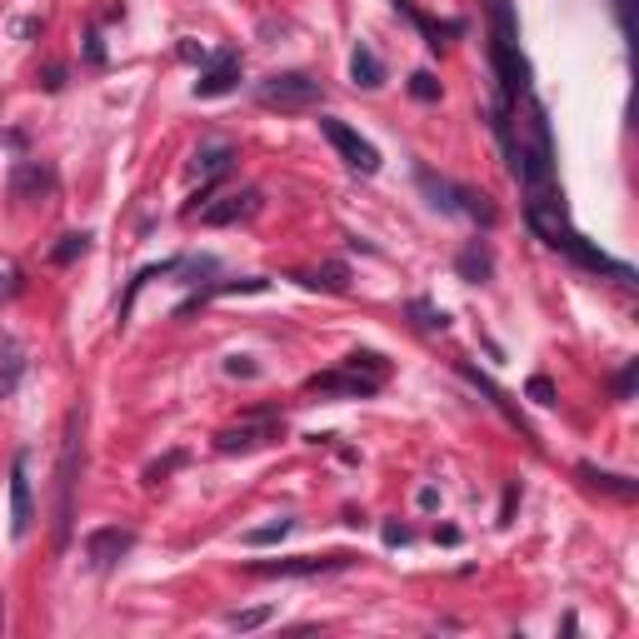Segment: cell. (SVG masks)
<instances>
[{"mask_svg": "<svg viewBox=\"0 0 639 639\" xmlns=\"http://www.w3.org/2000/svg\"><path fill=\"white\" fill-rule=\"evenodd\" d=\"M80 425H85V410H70V425H65V450H60V470H55V550H65V545H70V525H75Z\"/></svg>", "mask_w": 639, "mask_h": 639, "instance_id": "6da1fadb", "label": "cell"}, {"mask_svg": "<svg viewBox=\"0 0 639 639\" xmlns=\"http://www.w3.org/2000/svg\"><path fill=\"white\" fill-rule=\"evenodd\" d=\"M255 100H260L265 110L295 115V110H315V105L325 100V85H320L315 75H305V70H280V75H270V80L255 85Z\"/></svg>", "mask_w": 639, "mask_h": 639, "instance_id": "7a4b0ae2", "label": "cell"}, {"mask_svg": "<svg viewBox=\"0 0 639 639\" xmlns=\"http://www.w3.org/2000/svg\"><path fill=\"white\" fill-rule=\"evenodd\" d=\"M360 555L355 550H330V555H290V560H255L250 575H265V580H315V575H340V570H355Z\"/></svg>", "mask_w": 639, "mask_h": 639, "instance_id": "3957f363", "label": "cell"}, {"mask_svg": "<svg viewBox=\"0 0 639 639\" xmlns=\"http://www.w3.org/2000/svg\"><path fill=\"white\" fill-rule=\"evenodd\" d=\"M285 435V420L260 410V415H245L240 425H225L215 430V455H250V450H265Z\"/></svg>", "mask_w": 639, "mask_h": 639, "instance_id": "277c9868", "label": "cell"}, {"mask_svg": "<svg viewBox=\"0 0 639 639\" xmlns=\"http://www.w3.org/2000/svg\"><path fill=\"white\" fill-rule=\"evenodd\" d=\"M320 135L340 150V160H345L350 170H360V175H375V170H380V150H375L355 125H345V120H335V115H320Z\"/></svg>", "mask_w": 639, "mask_h": 639, "instance_id": "5b68a950", "label": "cell"}, {"mask_svg": "<svg viewBox=\"0 0 639 639\" xmlns=\"http://www.w3.org/2000/svg\"><path fill=\"white\" fill-rule=\"evenodd\" d=\"M305 390H310V395H335V400H375V395L385 390V380L340 365V370H320V375H310Z\"/></svg>", "mask_w": 639, "mask_h": 639, "instance_id": "8992f818", "label": "cell"}, {"mask_svg": "<svg viewBox=\"0 0 639 639\" xmlns=\"http://www.w3.org/2000/svg\"><path fill=\"white\" fill-rule=\"evenodd\" d=\"M260 205H265V195H260V190H230V195H220V200H205L190 220H200V225L220 230V225H240V220L260 215Z\"/></svg>", "mask_w": 639, "mask_h": 639, "instance_id": "52a82bcc", "label": "cell"}, {"mask_svg": "<svg viewBox=\"0 0 639 639\" xmlns=\"http://www.w3.org/2000/svg\"><path fill=\"white\" fill-rule=\"evenodd\" d=\"M130 550H135V530L105 525V530H90V535H85V560H90V570H115Z\"/></svg>", "mask_w": 639, "mask_h": 639, "instance_id": "ba28073f", "label": "cell"}, {"mask_svg": "<svg viewBox=\"0 0 639 639\" xmlns=\"http://www.w3.org/2000/svg\"><path fill=\"white\" fill-rule=\"evenodd\" d=\"M240 85V50H220L205 60L200 80H195V100H215V95H230Z\"/></svg>", "mask_w": 639, "mask_h": 639, "instance_id": "9c48e42d", "label": "cell"}, {"mask_svg": "<svg viewBox=\"0 0 639 639\" xmlns=\"http://www.w3.org/2000/svg\"><path fill=\"white\" fill-rule=\"evenodd\" d=\"M30 525H35V505H30V460L15 455V465H10V535L25 540Z\"/></svg>", "mask_w": 639, "mask_h": 639, "instance_id": "30bf717a", "label": "cell"}, {"mask_svg": "<svg viewBox=\"0 0 639 639\" xmlns=\"http://www.w3.org/2000/svg\"><path fill=\"white\" fill-rule=\"evenodd\" d=\"M50 190H55V170H50V165H40V160H15V170H10V195H15V200L35 205V200H45Z\"/></svg>", "mask_w": 639, "mask_h": 639, "instance_id": "8fae6325", "label": "cell"}, {"mask_svg": "<svg viewBox=\"0 0 639 639\" xmlns=\"http://www.w3.org/2000/svg\"><path fill=\"white\" fill-rule=\"evenodd\" d=\"M495 70H500V90H505V100H515V95L530 90V60L520 55V45L495 40Z\"/></svg>", "mask_w": 639, "mask_h": 639, "instance_id": "7c38bea8", "label": "cell"}, {"mask_svg": "<svg viewBox=\"0 0 639 639\" xmlns=\"http://www.w3.org/2000/svg\"><path fill=\"white\" fill-rule=\"evenodd\" d=\"M25 370H30V355H25L20 335L15 330H0V400H10L20 390Z\"/></svg>", "mask_w": 639, "mask_h": 639, "instance_id": "4fadbf2b", "label": "cell"}, {"mask_svg": "<svg viewBox=\"0 0 639 639\" xmlns=\"http://www.w3.org/2000/svg\"><path fill=\"white\" fill-rule=\"evenodd\" d=\"M455 275H460L465 285H485V280L495 275V245H490V240H465L460 255H455Z\"/></svg>", "mask_w": 639, "mask_h": 639, "instance_id": "5bb4252c", "label": "cell"}, {"mask_svg": "<svg viewBox=\"0 0 639 639\" xmlns=\"http://www.w3.org/2000/svg\"><path fill=\"white\" fill-rule=\"evenodd\" d=\"M460 375H465V380H470V385H475V390H480V395H485V400H490V405H495V410H500V415L515 425V430H520V435H535V430L525 425V415L515 410V400H510V395H505V390H500V385H495V380L480 370V365H470V360H465V365H460Z\"/></svg>", "mask_w": 639, "mask_h": 639, "instance_id": "9a60e30c", "label": "cell"}, {"mask_svg": "<svg viewBox=\"0 0 639 639\" xmlns=\"http://www.w3.org/2000/svg\"><path fill=\"white\" fill-rule=\"evenodd\" d=\"M235 160H240V150H235L230 140H205V145L195 150V160H190V175H200V180H220V175H230Z\"/></svg>", "mask_w": 639, "mask_h": 639, "instance_id": "2e32d148", "label": "cell"}, {"mask_svg": "<svg viewBox=\"0 0 639 639\" xmlns=\"http://www.w3.org/2000/svg\"><path fill=\"white\" fill-rule=\"evenodd\" d=\"M350 80H355L360 90H380V85H385V60H380L370 45H355V50H350Z\"/></svg>", "mask_w": 639, "mask_h": 639, "instance_id": "e0dca14e", "label": "cell"}, {"mask_svg": "<svg viewBox=\"0 0 639 639\" xmlns=\"http://www.w3.org/2000/svg\"><path fill=\"white\" fill-rule=\"evenodd\" d=\"M580 480L595 485V490H605V495H615V500H635L639 495V480H630V475H610V470H595V465H580Z\"/></svg>", "mask_w": 639, "mask_h": 639, "instance_id": "ac0fdd59", "label": "cell"}, {"mask_svg": "<svg viewBox=\"0 0 639 639\" xmlns=\"http://www.w3.org/2000/svg\"><path fill=\"white\" fill-rule=\"evenodd\" d=\"M455 210H465V215H470V220H480L485 230L500 220V210L490 205V195H485V190H475V185H455Z\"/></svg>", "mask_w": 639, "mask_h": 639, "instance_id": "d6986e66", "label": "cell"}, {"mask_svg": "<svg viewBox=\"0 0 639 639\" xmlns=\"http://www.w3.org/2000/svg\"><path fill=\"white\" fill-rule=\"evenodd\" d=\"M305 285H310V290H325V295H345V290H350V265H345V260H325L320 270L305 275Z\"/></svg>", "mask_w": 639, "mask_h": 639, "instance_id": "ffe728a7", "label": "cell"}, {"mask_svg": "<svg viewBox=\"0 0 639 639\" xmlns=\"http://www.w3.org/2000/svg\"><path fill=\"white\" fill-rule=\"evenodd\" d=\"M415 180H420V190L430 195V205H435V210L455 215V180H440V175H435V170H425V165L415 170Z\"/></svg>", "mask_w": 639, "mask_h": 639, "instance_id": "44dd1931", "label": "cell"}, {"mask_svg": "<svg viewBox=\"0 0 639 639\" xmlns=\"http://www.w3.org/2000/svg\"><path fill=\"white\" fill-rule=\"evenodd\" d=\"M90 240H95L90 230H70V235H60V245L50 250V260H55V265H70V260H80V255L90 250Z\"/></svg>", "mask_w": 639, "mask_h": 639, "instance_id": "7402d4cb", "label": "cell"}, {"mask_svg": "<svg viewBox=\"0 0 639 639\" xmlns=\"http://www.w3.org/2000/svg\"><path fill=\"white\" fill-rule=\"evenodd\" d=\"M290 530H295V520H285V515H280V520H270V525H260V530H245L240 540H245L250 550H260V545H280Z\"/></svg>", "mask_w": 639, "mask_h": 639, "instance_id": "603a6c76", "label": "cell"}, {"mask_svg": "<svg viewBox=\"0 0 639 639\" xmlns=\"http://www.w3.org/2000/svg\"><path fill=\"white\" fill-rule=\"evenodd\" d=\"M410 320L420 330H450V315L440 305H430V300H410Z\"/></svg>", "mask_w": 639, "mask_h": 639, "instance_id": "cb8c5ba5", "label": "cell"}, {"mask_svg": "<svg viewBox=\"0 0 639 639\" xmlns=\"http://www.w3.org/2000/svg\"><path fill=\"white\" fill-rule=\"evenodd\" d=\"M345 365H350V370H360V375L390 380V360H385V355H375V350H355V355H345Z\"/></svg>", "mask_w": 639, "mask_h": 639, "instance_id": "d4e9b609", "label": "cell"}, {"mask_svg": "<svg viewBox=\"0 0 639 639\" xmlns=\"http://www.w3.org/2000/svg\"><path fill=\"white\" fill-rule=\"evenodd\" d=\"M270 620H275V610H270V605H255V610H235V615H225V625H230V630H240V635H245V630H260V625H270Z\"/></svg>", "mask_w": 639, "mask_h": 639, "instance_id": "484cf974", "label": "cell"}, {"mask_svg": "<svg viewBox=\"0 0 639 639\" xmlns=\"http://www.w3.org/2000/svg\"><path fill=\"white\" fill-rule=\"evenodd\" d=\"M410 95L430 105V100H440V80H435L430 70H415V75H410Z\"/></svg>", "mask_w": 639, "mask_h": 639, "instance_id": "4316f807", "label": "cell"}, {"mask_svg": "<svg viewBox=\"0 0 639 639\" xmlns=\"http://www.w3.org/2000/svg\"><path fill=\"white\" fill-rule=\"evenodd\" d=\"M225 375H235V380H255L260 365H255L250 355H230V360H225Z\"/></svg>", "mask_w": 639, "mask_h": 639, "instance_id": "83f0119b", "label": "cell"}, {"mask_svg": "<svg viewBox=\"0 0 639 639\" xmlns=\"http://www.w3.org/2000/svg\"><path fill=\"white\" fill-rule=\"evenodd\" d=\"M180 465H185V455H165V460H155V465L145 470V485H160V480H165L170 470H180Z\"/></svg>", "mask_w": 639, "mask_h": 639, "instance_id": "f1b7e54d", "label": "cell"}, {"mask_svg": "<svg viewBox=\"0 0 639 639\" xmlns=\"http://www.w3.org/2000/svg\"><path fill=\"white\" fill-rule=\"evenodd\" d=\"M525 395H530V400H535V405H555V385H550V380H545V375H535V380H530V385H525Z\"/></svg>", "mask_w": 639, "mask_h": 639, "instance_id": "f546056e", "label": "cell"}, {"mask_svg": "<svg viewBox=\"0 0 639 639\" xmlns=\"http://www.w3.org/2000/svg\"><path fill=\"white\" fill-rule=\"evenodd\" d=\"M635 375H639L635 360H630V365H625V370L615 375V395H620V400H630V395H635Z\"/></svg>", "mask_w": 639, "mask_h": 639, "instance_id": "4dcf8cb0", "label": "cell"}, {"mask_svg": "<svg viewBox=\"0 0 639 639\" xmlns=\"http://www.w3.org/2000/svg\"><path fill=\"white\" fill-rule=\"evenodd\" d=\"M180 60H200V65H205V60H210V50H205V45H195V40H185V45H180Z\"/></svg>", "mask_w": 639, "mask_h": 639, "instance_id": "1f68e13d", "label": "cell"}, {"mask_svg": "<svg viewBox=\"0 0 639 639\" xmlns=\"http://www.w3.org/2000/svg\"><path fill=\"white\" fill-rule=\"evenodd\" d=\"M15 290H20V275L15 270H0V300H10Z\"/></svg>", "mask_w": 639, "mask_h": 639, "instance_id": "d6a6232c", "label": "cell"}, {"mask_svg": "<svg viewBox=\"0 0 639 639\" xmlns=\"http://www.w3.org/2000/svg\"><path fill=\"white\" fill-rule=\"evenodd\" d=\"M40 85H45V90H60V85H65V70H60V65H50V70L40 75Z\"/></svg>", "mask_w": 639, "mask_h": 639, "instance_id": "836d02e7", "label": "cell"}, {"mask_svg": "<svg viewBox=\"0 0 639 639\" xmlns=\"http://www.w3.org/2000/svg\"><path fill=\"white\" fill-rule=\"evenodd\" d=\"M515 500H520V485H510V490H505V510H500V525H510V515H515Z\"/></svg>", "mask_w": 639, "mask_h": 639, "instance_id": "e575fe53", "label": "cell"}, {"mask_svg": "<svg viewBox=\"0 0 639 639\" xmlns=\"http://www.w3.org/2000/svg\"><path fill=\"white\" fill-rule=\"evenodd\" d=\"M385 545H410V530L405 525H385Z\"/></svg>", "mask_w": 639, "mask_h": 639, "instance_id": "d590c367", "label": "cell"}, {"mask_svg": "<svg viewBox=\"0 0 639 639\" xmlns=\"http://www.w3.org/2000/svg\"><path fill=\"white\" fill-rule=\"evenodd\" d=\"M435 505H440V490L425 485V490H420V510H435Z\"/></svg>", "mask_w": 639, "mask_h": 639, "instance_id": "8d00e7d4", "label": "cell"}, {"mask_svg": "<svg viewBox=\"0 0 639 639\" xmlns=\"http://www.w3.org/2000/svg\"><path fill=\"white\" fill-rule=\"evenodd\" d=\"M435 540H440V545H460V530H450V525H445V530H435Z\"/></svg>", "mask_w": 639, "mask_h": 639, "instance_id": "74e56055", "label": "cell"}, {"mask_svg": "<svg viewBox=\"0 0 639 639\" xmlns=\"http://www.w3.org/2000/svg\"><path fill=\"white\" fill-rule=\"evenodd\" d=\"M620 20H625V25H630V15H625V0H620Z\"/></svg>", "mask_w": 639, "mask_h": 639, "instance_id": "f35d334b", "label": "cell"}]
</instances>
